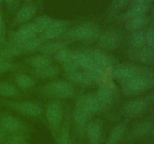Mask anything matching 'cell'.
<instances>
[{"instance_id": "cell-1", "label": "cell", "mask_w": 154, "mask_h": 144, "mask_svg": "<svg viewBox=\"0 0 154 144\" xmlns=\"http://www.w3.org/2000/svg\"><path fill=\"white\" fill-rule=\"evenodd\" d=\"M101 34V29L96 23L87 22L79 24L66 30L63 34V39L68 42L87 41L93 42L97 40Z\"/></svg>"}, {"instance_id": "cell-2", "label": "cell", "mask_w": 154, "mask_h": 144, "mask_svg": "<svg viewBox=\"0 0 154 144\" xmlns=\"http://www.w3.org/2000/svg\"><path fill=\"white\" fill-rule=\"evenodd\" d=\"M154 86V74L150 72L126 80L120 84L121 91L126 96H135L145 92Z\"/></svg>"}, {"instance_id": "cell-3", "label": "cell", "mask_w": 154, "mask_h": 144, "mask_svg": "<svg viewBox=\"0 0 154 144\" xmlns=\"http://www.w3.org/2000/svg\"><path fill=\"white\" fill-rule=\"evenodd\" d=\"M41 92L46 97L65 99L71 98L75 93L73 84L67 80H55L47 83L41 89Z\"/></svg>"}, {"instance_id": "cell-4", "label": "cell", "mask_w": 154, "mask_h": 144, "mask_svg": "<svg viewBox=\"0 0 154 144\" xmlns=\"http://www.w3.org/2000/svg\"><path fill=\"white\" fill-rule=\"evenodd\" d=\"M48 128L54 140L57 138L63 123V106L60 100H53L46 106L45 111Z\"/></svg>"}, {"instance_id": "cell-5", "label": "cell", "mask_w": 154, "mask_h": 144, "mask_svg": "<svg viewBox=\"0 0 154 144\" xmlns=\"http://www.w3.org/2000/svg\"><path fill=\"white\" fill-rule=\"evenodd\" d=\"M150 71L148 68L143 66L135 65V64H127V63H121L113 67L112 77L121 84L122 82L126 80L140 76V75L146 74L150 73Z\"/></svg>"}, {"instance_id": "cell-6", "label": "cell", "mask_w": 154, "mask_h": 144, "mask_svg": "<svg viewBox=\"0 0 154 144\" xmlns=\"http://www.w3.org/2000/svg\"><path fill=\"white\" fill-rule=\"evenodd\" d=\"M121 43V36L116 30H108L101 33L97 39V44L99 49L105 52H111L119 47Z\"/></svg>"}, {"instance_id": "cell-7", "label": "cell", "mask_w": 154, "mask_h": 144, "mask_svg": "<svg viewBox=\"0 0 154 144\" xmlns=\"http://www.w3.org/2000/svg\"><path fill=\"white\" fill-rule=\"evenodd\" d=\"M149 101L146 98H138L126 102L123 106L122 112L128 118H136L142 115L147 110Z\"/></svg>"}, {"instance_id": "cell-8", "label": "cell", "mask_w": 154, "mask_h": 144, "mask_svg": "<svg viewBox=\"0 0 154 144\" xmlns=\"http://www.w3.org/2000/svg\"><path fill=\"white\" fill-rule=\"evenodd\" d=\"M38 34V32L33 22L23 24L16 32L12 33L11 35V44L22 46L27 40L35 37Z\"/></svg>"}, {"instance_id": "cell-9", "label": "cell", "mask_w": 154, "mask_h": 144, "mask_svg": "<svg viewBox=\"0 0 154 144\" xmlns=\"http://www.w3.org/2000/svg\"><path fill=\"white\" fill-rule=\"evenodd\" d=\"M75 106L84 110L90 117L102 110V106L95 94H84L79 95L76 100Z\"/></svg>"}, {"instance_id": "cell-10", "label": "cell", "mask_w": 154, "mask_h": 144, "mask_svg": "<svg viewBox=\"0 0 154 144\" xmlns=\"http://www.w3.org/2000/svg\"><path fill=\"white\" fill-rule=\"evenodd\" d=\"M0 128L8 134L27 130V126L23 122L8 113H4L0 116Z\"/></svg>"}, {"instance_id": "cell-11", "label": "cell", "mask_w": 154, "mask_h": 144, "mask_svg": "<svg viewBox=\"0 0 154 144\" xmlns=\"http://www.w3.org/2000/svg\"><path fill=\"white\" fill-rule=\"evenodd\" d=\"M8 106L16 112L29 117H37L42 113V107L32 101H11Z\"/></svg>"}, {"instance_id": "cell-12", "label": "cell", "mask_w": 154, "mask_h": 144, "mask_svg": "<svg viewBox=\"0 0 154 144\" xmlns=\"http://www.w3.org/2000/svg\"><path fill=\"white\" fill-rule=\"evenodd\" d=\"M85 52L90 56L94 64L98 67L105 70H108L114 67V59L105 51L97 48L87 50Z\"/></svg>"}, {"instance_id": "cell-13", "label": "cell", "mask_w": 154, "mask_h": 144, "mask_svg": "<svg viewBox=\"0 0 154 144\" xmlns=\"http://www.w3.org/2000/svg\"><path fill=\"white\" fill-rule=\"evenodd\" d=\"M88 144H102L104 136L103 126L98 120L89 121L85 129Z\"/></svg>"}, {"instance_id": "cell-14", "label": "cell", "mask_w": 154, "mask_h": 144, "mask_svg": "<svg viewBox=\"0 0 154 144\" xmlns=\"http://www.w3.org/2000/svg\"><path fill=\"white\" fill-rule=\"evenodd\" d=\"M95 94L100 103L102 109H107L111 106L114 101L115 88L108 83L100 84Z\"/></svg>"}, {"instance_id": "cell-15", "label": "cell", "mask_w": 154, "mask_h": 144, "mask_svg": "<svg viewBox=\"0 0 154 144\" xmlns=\"http://www.w3.org/2000/svg\"><path fill=\"white\" fill-rule=\"evenodd\" d=\"M68 26V21L55 20L46 30L41 33L40 38L44 40H51L54 38H57L66 32Z\"/></svg>"}, {"instance_id": "cell-16", "label": "cell", "mask_w": 154, "mask_h": 144, "mask_svg": "<svg viewBox=\"0 0 154 144\" xmlns=\"http://www.w3.org/2000/svg\"><path fill=\"white\" fill-rule=\"evenodd\" d=\"M71 118L76 127L80 139H82L83 136L85 135V129L90 116L84 110L79 106H75L71 113Z\"/></svg>"}, {"instance_id": "cell-17", "label": "cell", "mask_w": 154, "mask_h": 144, "mask_svg": "<svg viewBox=\"0 0 154 144\" xmlns=\"http://www.w3.org/2000/svg\"><path fill=\"white\" fill-rule=\"evenodd\" d=\"M57 144H71V112H68L58 135L55 139Z\"/></svg>"}, {"instance_id": "cell-18", "label": "cell", "mask_w": 154, "mask_h": 144, "mask_svg": "<svg viewBox=\"0 0 154 144\" xmlns=\"http://www.w3.org/2000/svg\"><path fill=\"white\" fill-rule=\"evenodd\" d=\"M126 132V123H118L114 126L104 144H119L123 139Z\"/></svg>"}, {"instance_id": "cell-19", "label": "cell", "mask_w": 154, "mask_h": 144, "mask_svg": "<svg viewBox=\"0 0 154 144\" xmlns=\"http://www.w3.org/2000/svg\"><path fill=\"white\" fill-rule=\"evenodd\" d=\"M73 56L79 68H81L84 71L90 70L96 65L90 56L85 51L73 50Z\"/></svg>"}, {"instance_id": "cell-20", "label": "cell", "mask_w": 154, "mask_h": 144, "mask_svg": "<svg viewBox=\"0 0 154 144\" xmlns=\"http://www.w3.org/2000/svg\"><path fill=\"white\" fill-rule=\"evenodd\" d=\"M66 76L68 78V81L72 84H76L81 86H89L93 83L92 80L89 77L85 71H80L79 70H76L72 73L67 74Z\"/></svg>"}, {"instance_id": "cell-21", "label": "cell", "mask_w": 154, "mask_h": 144, "mask_svg": "<svg viewBox=\"0 0 154 144\" xmlns=\"http://www.w3.org/2000/svg\"><path fill=\"white\" fill-rule=\"evenodd\" d=\"M149 22H150V17L147 15L143 14L141 16L134 17L126 21L125 28L128 31L135 32L146 26L149 23Z\"/></svg>"}, {"instance_id": "cell-22", "label": "cell", "mask_w": 154, "mask_h": 144, "mask_svg": "<svg viewBox=\"0 0 154 144\" xmlns=\"http://www.w3.org/2000/svg\"><path fill=\"white\" fill-rule=\"evenodd\" d=\"M36 8L35 5H26L21 8L17 13L14 18V22L17 24H24L28 22L35 16Z\"/></svg>"}, {"instance_id": "cell-23", "label": "cell", "mask_w": 154, "mask_h": 144, "mask_svg": "<svg viewBox=\"0 0 154 144\" xmlns=\"http://www.w3.org/2000/svg\"><path fill=\"white\" fill-rule=\"evenodd\" d=\"M65 47H67V43L66 41L48 42V43L43 44L39 47L37 52L42 54V55L49 56L52 55V54L55 55L60 50Z\"/></svg>"}, {"instance_id": "cell-24", "label": "cell", "mask_w": 154, "mask_h": 144, "mask_svg": "<svg viewBox=\"0 0 154 144\" xmlns=\"http://www.w3.org/2000/svg\"><path fill=\"white\" fill-rule=\"evenodd\" d=\"M135 58L140 62L150 64L154 61V47L144 46L141 49L135 50Z\"/></svg>"}, {"instance_id": "cell-25", "label": "cell", "mask_w": 154, "mask_h": 144, "mask_svg": "<svg viewBox=\"0 0 154 144\" xmlns=\"http://www.w3.org/2000/svg\"><path fill=\"white\" fill-rule=\"evenodd\" d=\"M148 5H132V7L126 10L119 18L120 21H127L134 17L145 14L148 10Z\"/></svg>"}, {"instance_id": "cell-26", "label": "cell", "mask_w": 154, "mask_h": 144, "mask_svg": "<svg viewBox=\"0 0 154 144\" xmlns=\"http://www.w3.org/2000/svg\"><path fill=\"white\" fill-rule=\"evenodd\" d=\"M26 62L29 64L30 67L34 68L35 70H38L52 64V60L48 56L40 54L27 59Z\"/></svg>"}, {"instance_id": "cell-27", "label": "cell", "mask_w": 154, "mask_h": 144, "mask_svg": "<svg viewBox=\"0 0 154 144\" xmlns=\"http://www.w3.org/2000/svg\"><path fill=\"white\" fill-rule=\"evenodd\" d=\"M60 73V70L56 65H48L43 68L35 70L34 75L39 79H50L58 76Z\"/></svg>"}, {"instance_id": "cell-28", "label": "cell", "mask_w": 154, "mask_h": 144, "mask_svg": "<svg viewBox=\"0 0 154 144\" xmlns=\"http://www.w3.org/2000/svg\"><path fill=\"white\" fill-rule=\"evenodd\" d=\"M151 128V123L148 121L143 122L139 123V124H137V125L132 129V130L131 131V134L130 135H129V137H128V139L134 140L142 137V136H144V135H146L147 134H148L149 132H150Z\"/></svg>"}, {"instance_id": "cell-29", "label": "cell", "mask_w": 154, "mask_h": 144, "mask_svg": "<svg viewBox=\"0 0 154 144\" xmlns=\"http://www.w3.org/2000/svg\"><path fill=\"white\" fill-rule=\"evenodd\" d=\"M23 53L22 46L11 44L3 49L0 50V56L4 61H8L10 58L18 56Z\"/></svg>"}, {"instance_id": "cell-30", "label": "cell", "mask_w": 154, "mask_h": 144, "mask_svg": "<svg viewBox=\"0 0 154 144\" xmlns=\"http://www.w3.org/2000/svg\"><path fill=\"white\" fill-rule=\"evenodd\" d=\"M44 44V40L40 37H33L27 40L22 45L23 53H30V52H37L41 46Z\"/></svg>"}, {"instance_id": "cell-31", "label": "cell", "mask_w": 154, "mask_h": 144, "mask_svg": "<svg viewBox=\"0 0 154 144\" xmlns=\"http://www.w3.org/2000/svg\"><path fill=\"white\" fill-rule=\"evenodd\" d=\"M17 86L21 89H29L35 86V80L31 76L26 74H19L15 77Z\"/></svg>"}, {"instance_id": "cell-32", "label": "cell", "mask_w": 154, "mask_h": 144, "mask_svg": "<svg viewBox=\"0 0 154 144\" xmlns=\"http://www.w3.org/2000/svg\"><path fill=\"white\" fill-rule=\"evenodd\" d=\"M129 44L134 50H138L146 45L145 34L142 32H135L129 39Z\"/></svg>"}, {"instance_id": "cell-33", "label": "cell", "mask_w": 154, "mask_h": 144, "mask_svg": "<svg viewBox=\"0 0 154 144\" xmlns=\"http://www.w3.org/2000/svg\"><path fill=\"white\" fill-rule=\"evenodd\" d=\"M106 70H107L95 65L90 70H85V72L93 82H101L105 80V76H106Z\"/></svg>"}, {"instance_id": "cell-34", "label": "cell", "mask_w": 154, "mask_h": 144, "mask_svg": "<svg viewBox=\"0 0 154 144\" xmlns=\"http://www.w3.org/2000/svg\"><path fill=\"white\" fill-rule=\"evenodd\" d=\"M28 134L26 130L18 131L8 135L5 140L6 144H23L27 142Z\"/></svg>"}, {"instance_id": "cell-35", "label": "cell", "mask_w": 154, "mask_h": 144, "mask_svg": "<svg viewBox=\"0 0 154 144\" xmlns=\"http://www.w3.org/2000/svg\"><path fill=\"white\" fill-rule=\"evenodd\" d=\"M54 58L59 64L63 65L73 59V50H71L68 47H65L57 52L54 55Z\"/></svg>"}, {"instance_id": "cell-36", "label": "cell", "mask_w": 154, "mask_h": 144, "mask_svg": "<svg viewBox=\"0 0 154 144\" xmlns=\"http://www.w3.org/2000/svg\"><path fill=\"white\" fill-rule=\"evenodd\" d=\"M0 94L8 98H16L19 92L15 86L7 82H0Z\"/></svg>"}, {"instance_id": "cell-37", "label": "cell", "mask_w": 154, "mask_h": 144, "mask_svg": "<svg viewBox=\"0 0 154 144\" xmlns=\"http://www.w3.org/2000/svg\"><path fill=\"white\" fill-rule=\"evenodd\" d=\"M54 20H55L51 16H43L37 18L33 23H34L38 34H41L45 30H46L54 22Z\"/></svg>"}, {"instance_id": "cell-38", "label": "cell", "mask_w": 154, "mask_h": 144, "mask_svg": "<svg viewBox=\"0 0 154 144\" xmlns=\"http://www.w3.org/2000/svg\"><path fill=\"white\" fill-rule=\"evenodd\" d=\"M17 67V64L9 61L0 62V73H6V72L13 70Z\"/></svg>"}, {"instance_id": "cell-39", "label": "cell", "mask_w": 154, "mask_h": 144, "mask_svg": "<svg viewBox=\"0 0 154 144\" xmlns=\"http://www.w3.org/2000/svg\"><path fill=\"white\" fill-rule=\"evenodd\" d=\"M144 34H145L146 44L151 47H154V29L147 30Z\"/></svg>"}, {"instance_id": "cell-40", "label": "cell", "mask_w": 154, "mask_h": 144, "mask_svg": "<svg viewBox=\"0 0 154 144\" xmlns=\"http://www.w3.org/2000/svg\"><path fill=\"white\" fill-rule=\"evenodd\" d=\"M132 0H114V9L120 10L127 5Z\"/></svg>"}, {"instance_id": "cell-41", "label": "cell", "mask_w": 154, "mask_h": 144, "mask_svg": "<svg viewBox=\"0 0 154 144\" xmlns=\"http://www.w3.org/2000/svg\"><path fill=\"white\" fill-rule=\"evenodd\" d=\"M153 0H132V5H148Z\"/></svg>"}, {"instance_id": "cell-42", "label": "cell", "mask_w": 154, "mask_h": 144, "mask_svg": "<svg viewBox=\"0 0 154 144\" xmlns=\"http://www.w3.org/2000/svg\"><path fill=\"white\" fill-rule=\"evenodd\" d=\"M4 25L2 20V18L0 17V41H2L4 38Z\"/></svg>"}, {"instance_id": "cell-43", "label": "cell", "mask_w": 154, "mask_h": 144, "mask_svg": "<svg viewBox=\"0 0 154 144\" xmlns=\"http://www.w3.org/2000/svg\"><path fill=\"white\" fill-rule=\"evenodd\" d=\"M14 1V0H5V2L7 4H11Z\"/></svg>"}, {"instance_id": "cell-44", "label": "cell", "mask_w": 154, "mask_h": 144, "mask_svg": "<svg viewBox=\"0 0 154 144\" xmlns=\"http://www.w3.org/2000/svg\"><path fill=\"white\" fill-rule=\"evenodd\" d=\"M23 144H29V143L28 141H27V142H24V143H23Z\"/></svg>"}, {"instance_id": "cell-45", "label": "cell", "mask_w": 154, "mask_h": 144, "mask_svg": "<svg viewBox=\"0 0 154 144\" xmlns=\"http://www.w3.org/2000/svg\"><path fill=\"white\" fill-rule=\"evenodd\" d=\"M2 61H4V60H3L2 58H1V56H0V62H2Z\"/></svg>"}, {"instance_id": "cell-46", "label": "cell", "mask_w": 154, "mask_h": 144, "mask_svg": "<svg viewBox=\"0 0 154 144\" xmlns=\"http://www.w3.org/2000/svg\"><path fill=\"white\" fill-rule=\"evenodd\" d=\"M2 1H3V0H0V4H2Z\"/></svg>"}, {"instance_id": "cell-47", "label": "cell", "mask_w": 154, "mask_h": 144, "mask_svg": "<svg viewBox=\"0 0 154 144\" xmlns=\"http://www.w3.org/2000/svg\"><path fill=\"white\" fill-rule=\"evenodd\" d=\"M71 144H77V143H75V142H72V143Z\"/></svg>"}, {"instance_id": "cell-48", "label": "cell", "mask_w": 154, "mask_h": 144, "mask_svg": "<svg viewBox=\"0 0 154 144\" xmlns=\"http://www.w3.org/2000/svg\"><path fill=\"white\" fill-rule=\"evenodd\" d=\"M24 1H27V2H29V1H31V0H24Z\"/></svg>"}]
</instances>
